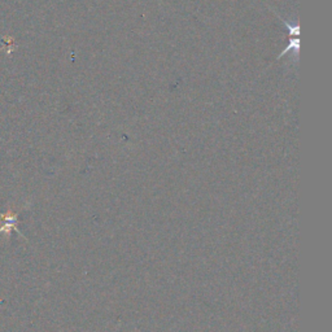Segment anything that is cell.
I'll return each mask as SVG.
<instances>
[{"instance_id": "obj_1", "label": "cell", "mask_w": 332, "mask_h": 332, "mask_svg": "<svg viewBox=\"0 0 332 332\" xmlns=\"http://www.w3.org/2000/svg\"><path fill=\"white\" fill-rule=\"evenodd\" d=\"M0 225H2V226H0V234H4V232H6L7 235H9V232H11L12 230H16L17 234L23 236L20 230L17 229V225H18V213L12 212L11 209H8L6 213H3V214L0 215Z\"/></svg>"}]
</instances>
